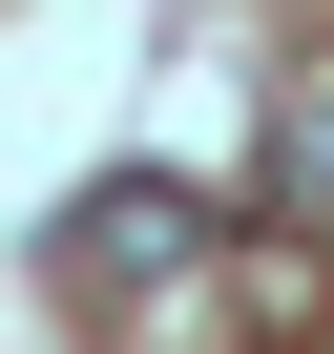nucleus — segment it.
Here are the masks:
<instances>
[{
	"label": "nucleus",
	"mask_w": 334,
	"mask_h": 354,
	"mask_svg": "<svg viewBox=\"0 0 334 354\" xmlns=\"http://www.w3.org/2000/svg\"><path fill=\"white\" fill-rule=\"evenodd\" d=\"M251 188H272L292 230H334V63H313V84L272 104V167H251Z\"/></svg>",
	"instance_id": "2"
},
{
	"label": "nucleus",
	"mask_w": 334,
	"mask_h": 354,
	"mask_svg": "<svg viewBox=\"0 0 334 354\" xmlns=\"http://www.w3.org/2000/svg\"><path fill=\"white\" fill-rule=\"evenodd\" d=\"M63 250H84V271H125V292H167V271L209 250V209L167 188V167H125V188H84V230H63Z\"/></svg>",
	"instance_id": "1"
}]
</instances>
